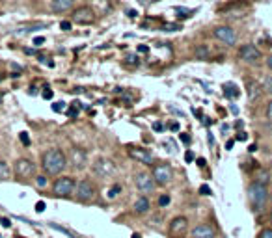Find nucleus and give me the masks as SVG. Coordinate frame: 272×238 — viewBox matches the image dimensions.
I'll return each mask as SVG.
<instances>
[{"instance_id":"f257e3e1","label":"nucleus","mask_w":272,"mask_h":238,"mask_svg":"<svg viewBox=\"0 0 272 238\" xmlns=\"http://www.w3.org/2000/svg\"><path fill=\"white\" fill-rule=\"evenodd\" d=\"M67 166H69V162H67V157H65V153L62 149L52 147V149H47L41 155V168H43L45 175L60 177L65 171Z\"/></svg>"},{"instance_id":"f03ea898","label":"nucleus","mask_w":272,"mask_h":238,"mask_svg":"<svg viewBox=\"0 0 272 238\" xmlns=\"http://www.w3.org/2000/svg\"><path fill=\"white\" fill-rule=\"evenodd\" d=\"M76 188V179L71 175H60L58 179L52 182V196L54 198L69 199L75 196Z\"/></svg>"},{"instance_id":"7ed1b4c3","label":"nucleus","mask_w":272,"mask_h":238,"mask_svg":"<svg viewBox=\"0 0 272 238\" xmlns=\"http://www.w3.org/2000/svg\"><path fill=\"white\" fill-rule=\"evenodd\" d=\"M248 199L255 212H263L266 207V201H268V186L252 182L248 186Z\"/></svg>"},{"instance_id":"20e7f679","label":"nucleus","mask_w":272,"mask_h":238,"mask_svg":"<svg viewBox=\"0 0 272 238\" xmlns=\"http://www.w3.org/2000/svg\"><path fill=\"white\" fill-rule=\"evenodd\" d=\"M95 184H93L90 179H81L76 182V188H75V198L76 201H81V203H90L93 201L95 198Z\"/></svg>"},{"instance_id":"39448f33","label":"nucleus","mask_w":272,"mask_h":238,"mask_svg":"<svg viewBox=\"0 0 272 238\" xmlns=\"http://www.w3.org/2000/svg\"><path fill=\"white\" fill-rule=\"evenodd\" d=\"M151 177L155 179L157 186H166L174 179V169L170 164H155L151 169Z\"/></svg>"},{"instance_id":"423d86ee","label":"nucleus","mask_w":272,"mask_h":238,"mask_svg":"<svg viewBox=\"0 0 272 238\" xmlns=\"http://www.w3.org/2000/svg\"><path fill=\"white\" fill-rule=\"evenodd\" d=\"M93 173L97 175L99 179H110L118 173V166L110 158H97L93 164Z\"/></svg>"},{"instance_id":"0eeeda50","label":"nucleus","mask_w":272,"mask_h":238,"mask_svg":"<svg viewBox=\"0 0 272 238\" xmlns=\"http://www.w3.org/2000/svg\"><path fill=\"white\" fill-rule=\"evenodd\" d=\"M15 177L21 180H28L32 177H35V164L30 158H17L15 166H13Z\"/></svg>"},{"instance_id":"6e6552de","label":"nucleus","mask_w":272,"mask_h":238,"mask_svg":"<svg viewBox=\"0 0 272 238\" xmlns=\"http://www.w3.org/2000/svg\"><path fill=\"white\" fill-rule=\"evenodd\" d=\"M71 21L81 26H88V24L95 23V12L90 6H79L71 12Z\"/></svg>"},{"instance_id":"1a4fd4ad","label":"nucleus","mask_w":272,"mask_h":238,"mask_svg":"<svg viewBox=\"0 0 272 238\" xmlns=\"http://www.w3.org/2000/svg\"><path fill=\"white\" fill-rule=\"evenodd\" d=\"M134 184H136V188H138L144 196L153 194L155 192V188H157L155 179L151 177V173H145V171H140V173L134 175Z\"/></svg>"},{"instance_id":"9d476101","label":"nucleus","mask_w":272,"mask_h":238,"mask_svg":"<svg viewBox=\"0 0 272 238\" xmlns=\"http://www.w3.org/2000/svg\"><path fill=\"white\" fill-rule=\"evenodd\" d=\"M213 35L220 41V43H224V45H227V46H231L237 43V34H235V30H233L231 26H216V28L213 30Z\"/></svg>"},{"instance_id":"9b49d317","label":"nucleus","mask_w":272,"mask_h":238,"mask_svg":"<svg viewBox=\"0 0 272 238\" xmlns=\"http://www.w3.org/2000/svg\"><path fill=\"white\" fill-rule=\"evenodd\" d=\"M67 162H69V166L73 169H84L88 164V155L84 149H81V147H73L69 153V157H67Z\"/></svg>"},{"instance_id":"f8f14e48","label":"nucleus","mask_w":272,"mask_h":238,"mask_svg":"<svg viewBox=\"0 0 272 238\" xmlns=\"http://www.w3.org/2000/svg\"><path fill=\"white\" fill-rule=\"evenodd\" d=\"M239 58L246 62V64H257L261 58H263V54L257 46L254 45H244L241 46V51H239Z\"/></svg>"},{"instance_id":"ddd939ff","label":"nucleus","mask_w":272,"mask_h":238,"mask_svg":"<svg viewBox=\"0 0 272 238\" xmlns=\"http://www.w3.org/2000/svg\"><path fill=\"white\" fill-rule=\"evenodd\" d=\"M129 155H131V158H134L136 162L144 164V166H151V164H153V155H151V151L145 149V147H131V149H129Z\"/></svg>"},{"instance_id":"4468645a","label":"nucleus","mask_w":272,"mask_h":238,"mask_svg":"<svg viewBox=\"0 0 272 238\" xmlns=\"http://www.w3.org/2000/svg\"><path fill=\"white\" fill-rule=\"evenodd\" d=\"M168 229L172 236H183L188 231V220H186L185 216H177V218H174V220L170 221Z\"/></svg>"},{"instance_id":"2eb2a0df","label":"nucleus","mask_w":272,"mask_h":238,"mask_svg":"<svg viewBox=\"0 0 272 238\" xmlns=\"http://www.w3.org/2000/svg\"><path fill=\"white\" fill-rule=\"evenodd\" d=\"M192 238H216V229L209 223H198L190 231Z\"/></svg>"},{"instance_id":"dca6fc26","label":"nucleus","mask_w":272,"mask_h":238,"mask_svg":"<svg viewBox=\"0 0 272 238\" xmlns=\"http://www.w3.org/2000/svg\"><path fill=\"white\" fill-rule=\"evenodd\" d=\"M75 0H51V10L54 13H65L73 10Z\"/></svg>"},{"instance_id":"f3484780","label":"nucleus","mask_w":272,"mask_h":238,"mask_svg":"<svg viewBox=\"0 0 272 238\" xmlns=\"http://www.w3.org/2000/svg\"><path fill=\"white\" fill-rule=\"evenodd\" d=\"M151 209V203H149V199H147V196H140L136 201H134V212L136 214H147Z\"/></svg>"},{"instance_id":"a211bd4d","label":"nucleus","mask_w":272,"mask_h":238,"mask_svg":"<svg viewBox=\"0 0 272 238\" xmlns=\"http://www.w3.org/2000/svg\"><path fill=\"white\" fill-rule=\"evenodd\" d=\"M254 182H259V184H265L268 186V182H270V171L268 169H257L255 171V180Z\"/></svg>"},{"instance_id":"6ab92c4d","label":"nucleus","mask_w":272,"mask_h":238,"mask_svg":"<svg viewBox=\"0 0 272 238\" xmlns=\"http://www.w3.org/2000/svg\"><path fill=\"white\" fill-rule=\"evenodd\" d=\"M224 95L229 97V99H237L239 95H241V89H239L235 84L229 82V84H224Z\"/></svg>"},{"instance_id":"aec40b11","label":"nucleus","mask_w":272,"mask_h":238,"mask_svg":"<svg viewBox=\"0 0 272 238\" xmlns=\"http://www.w3.org/2000/svg\"><path fill=\"white\" fill-rule=\"evenodd\" d=\"M248 97L250 101H254V99H259V95H261V89L263 87L259 86V84H254V82H248Z\"/></svg>"},{"instance_id":"412c9836","label":"nucleus","mask_w":272,"mask_h":238,"mask_svg":"<svg viewBox=\"0 0 272 238\" xmlns=\"http://www.w3.org/2000/svg\"><path fill=\"white\" fill-rule=\"evenodd\" d=\"M194 54H196L198 60H207L209 56H211V51H209L205 45H198L196 49H194Z\"/></svg>"},{"instance_id":"4be33fe9","label":"nucleus","mask_w":272,"mask_h":238,"mask_svg":"<svg viewBox=\"0 0 272 238\" xmlns=\"http://www.w3.org/2000/svg\"><path fill=\"white\" fill-rule=\"evenodd\" d=\"M10 175H12V171H10V166H8L4 160H0V182H2V180L10 179Z\"/></svg>"},{"instance_id":"5701e85b","label":"nucleus","mask_w":272,"mask_h":238,"mask_svg":"<svg viewBox=\"0 0 272 238\" xmlns=\"http://www.w3.org/2000/svg\"><path fill=\"white\" fill-rule=\"evenodd\" d=\"M123 64L127 65V67H136V65L140 64V62H138V56H136V54H129Z\"/></svg>"},{"instance_id":"b1692460","label":"nucleus","mask_w":272,"mask_h":238,"mask_svg":"<svg viewBox=\"0 0 272 238\" xmlns=\"http://www.w3.org/2000/svg\"><path fill=\"white\" fill-rule=\"evenodd\" d=\"M120 194H122V184H114L110 190H108V199H116Z\"/></svg>"},{"instance_id":"393cba45","label":"nucleus","mask_w":272,"mask_h":238,"mask_svg":"<svg viewBox=\"0 0 272 238\" xmlns=\"http://www.w3.org/2000/svg\"><path fill=\"white\" fill-rule=\"evenodd\" d=\"M170 201H172V198H170L168 194H161V196H159V207H161V209L168 207Z\"/></svg>"},{"instance_id":"a878e982","label":"nucleus","mask_w":272,"mask_h":238,"mask_svg":"<svg viewBox=\"0 0 272 238\" xmlns=\"http://www.w3.org/2000/svg\"><path fill=\"white\" fill-rule=\"evenodd\" d=\"M162 30H164V32H177V30H183V28H181V24H177V23H164Z\"/></svg>"},{"instance_id":"bb28decb","label":"nucleus","mask_w":272,"mask_h":238,"mask_svg":"<svg viewBox=\"0 0 272 238\" xmlns=\"http://www.w3.org/2000/svg\"><path fill=\"white\" fill-rule=\"evenodd\" d=\"M35 184H37V188H45L47 186V175H35Z\"/></svg>"},{"instance_id":"cd10ccee","label":"nucleus","mask_w":272,"mask_h":238,"mask_svg":"<svg viewBox=\"0 0 272 238\" xmlns=\"http://www.w3.org/2000/svg\"><path fill=\"white\" fill-rule=\"evenodd\" d=\"M261 87H263L266 93H270V95H272V76H266L265 80H263V86H261Z\"/></svg>"},{"instance_id":"c85d7f7f","label":"nucleus","mask_w":272,"mask_h":238,"mask_svg":"<svg viewBox=\"0 0 272 238\" xmlns=\"http://www.w3.org/2000/svg\"><path fill=\"white\" fill-rule=\"evenodd\" d=\"M198 194H200V196H211V186L202 184L200 188H198Z\"/></svg>"},{"instance_id":"c756f323","label":"nucleus","mask_w":272,"mask_h":238,"mask_svg":"<svg viewBox=\"0 0 272 238\" xmlns=\"http://www.w3.org/2000/svg\"><path fill=\"white\" fill-rule=\"evenodd\" d=\"M257 238H272V229L270 227H266V229H261Z\"/></svg>"},{"instance_id":"7c9ffc66","label":"nucleus","mask_w":272,"mask_h":238,"mask_svg":"<svg viewBox=\"0 0 272 238\" xmlns=\"http://www.w3.org/2000/svg\"><path fill=\"white\" fill-rule=\"evenodd\" d=\"M19 138H21V144H23V146H26V147L30 146V136H28V132H21V134H19Z\"/></svg>"},{"instance_id":"2f4dec72","label":"nucleus","mask_w":272,"mask_h":238,"mask_svg":"<svg viewBox=\"0 0 272 238\" xmlns=\"http://www.w3.org/2000/svg\"><path fill=\"white\" fill-rule=\"evenodd\" d=\"M52 110H54V112H64L65 110V103H64V101L54 103V105H52Z\"/></svg>"},{"instance_id":"473e14b6","label":"nucleus","mask_w":272,"mask_h":238,"mask_svg":"<svg viewBox=\"0 0 272 238\" xmlns=\"http://www.w3.org/2000/svg\"><path fill=\"white\" fill-rule=\"evenodd\" d=\"M194 158H196V157H194V153L188 149V151L185 153V162L186 164H192V162H194Z\"/></svg>"},{"instance_id":"72a5a7b5","label":"nucleus","mask_w":272,"mask_h":238,"mask_svg":"<svg viewBox=\"0 0 272 238\" xmlns=\"http://www.w3.org/2000/svg\"><path fill=\"white\" fill-rule=\"evenodd\" d=\"M41 95H43V99L51 101V99H52V95H54V93H52V89H51V87H45V91L41 93Z\"/></svg>"},{"instance_id":"f704fd0d","label":"nucleus","mask_w":272,"mask_h":238,"mask_svg":"<svg viewBox=\"0 0 272 238\" xmlns=\"http://www.w3.org/2000/svg\"><path fill=\"white\" fill-rule=\"evenodd\" d=\"M47 209V205H45V201H37V203H35V212H43V210Z\"/></svg>"},{"instance_id":"c9c22d12","label":"nucleus","mask_w":272,"mask_h":238,"mask_svg":"<svg viewBox=\"0 0 272 238\" xmlns=\"http://www.w3.org/2000/svg\"><path fill=\"white\" fill-rule=\"evenodd\" d=\"M71 26H73V24H71L69 21H62V23H60V28L64 30V32H69Z\"/></svg>"},{"instance_id":"e433bc0d","label":"nucleus","mask_w":272,"mask_h":238,"mask_svg":"<svg viewBox=\"0 0 272 238\" xmlns=\"http://www.w3.org/2000/svg\"><path fill=\"white\" fill-rule=\"evenodd\" d=\"M179 138H181V141H183L185 146H188V144H190V136H188V134L181 132V134H179Z\"/></svg>"},{"instance_id":"4c0bfd02","label":"nucleus","mask_w":272,"mask_h":238,"mask_svg":"<svg viewBox=\"0 0 272 238\" xmlns=\"http://www.w3.org/2000/svg\"><path fill=\"white\" fill-rule=\"evenodd\" d=\"M153 130H155V132H162V130H164V125H162L161 121L153 123Z\"/></svg>"},{"instance_id":"58836bf2","label":"nucleus","mask_w":272,"mask_h":238,"mask_svg":"<svg viewBox=\"0 0 272 238\" xmlns=\"http://www.w3.org/2000/svg\"><path fill=\"white\" fill-rule=\"evenodd\" d=\"M235 139H239V141H246V139H248V134H246V132H239L237 136H235Z\"/></svg>"},{"instance_id":"ea45409f","label":"nucleus","mask_w":272,"mask_h":238,"mask_svg":"<svg viewBox=\"0 0 272 238\" xmlns=\"http://www.w3.org/2000/svg\"><path fill=\"white\" fill-rule=\"evenodd\" d=\"M122 101H123V103H125V105H127V106L133 105V97H131V95H123Z\"/></svg>"},{"instance_id":"a19ab883","label":"nucleus","mask_w":272,"mask_h":238,"mask_svg":"<svg viewBox=\"0 0 272 238\" xmlns=\"http://www.w3.org/2000/svg\"><path fill=\"white\" fill-rule=\"evenodd\" d=\"M266 117H268V119L272 121V101L268 103V105H266Z\"/></svg>"},{"instance_id":"79ce46f5","label":"nucleus","mask_w":272,"mask_h":238,"mask_svg":"<svg viewBox=\"0 0 272 238\" xmlns=\"http://www.w3.org/2000/svg\"><path fill=\"white\" fill-rule=\"evenodd\" d=\"M0 223H2V227H6V229H10V227H12V221L8 220V218H2V220H0Z\"/></svg>"},{"instance_id":"37998d69","label":"nucleus","mask_w":272,"mask_h":238,"mask_svg":"<svg viewBox=\"0 0 272 238\" xmlns=\"http://www.w3.org/2000/svg\"><path fill=\"white\" fill-rule=\"evenodd\" d=\"M43 43H45V37H41V35H40V37H35V39H34V45H35V46L43 45Z\"/></svg>"},{"instance_id":"c03bdc74","label":"nucleus","mask_w":272,"mask_h":238,"mask_svg":"<svg viewBox=\"0 0 272 238\" xmlns=\"http://www.w3.org/2000/svg\"><path fill=\"white\" fill-rule=\"evenodd\" d=\"M196 164L200 166V168H205V164H207V162H205V158H198Z\"/></svg>"},{"instance_id":"a18cd8bd","label":"nucleus","mask_w":272,"mask_h":238,"mask_svg":"<svg viewBox=\"0 0 272 238\" xmlns=\"http://www.w3.org/2000/svg\"><path fill=\"white\" fill-rule=\"evenodd\" d=\"M147 51H149V49H147V46H145V45H140V46H138V53L145 54V53H147Z\"/></svg>"},{"instance_id":"49530a36","label":"nucleus","mask_w":272,"mask_h":238,"mask_svg":"<svg viewBox=\"0 0 272 238\" xmlns=\"http://www.w3.org/2000/svg\"><path fill=\"white\" fill-rule=\"evenodd\" d=\"M170 128H172L174 132H177V130H179V125H177V123H172V125H170Z\"/></svg>"},{"instance_id":"de8ad7c7","label":"nucleus","mask_w":272,"mask_h":238,"mask_svg":"<svg viewBox=\"0 0 272 238\" xmlns=\"http://www.w3.org/2000/svg\"><path fill=\"white\" fill-rule=\"evenodd\" d=\"M266 67L272 71V56H268V58H266Z\"/></svg>"},{"instance_id":"09e8293b","label":"nucleus","mask_w":272,"mask_h":238,"mask_svg":"<svg viewBox=\"0 0 272 238\" xmlns=\"http://www.w3.org/2000/svg\"><path fill=\"white\" fill-rule=\"evenodd\" d=\"M233 144H235V139H229V141L226 144V149H227V151H229V149L233 147Z\"/></svg>"},{"instance_id":"8fccbe9b","label":"nucleus","mask_w":272,"mask_h":238,"mask_svg":"<svg viewBox=\"0 0 272 238\" xmlns=\"http://www.w3.org/2000/svg\"><path fill=\"white\" fill-rule=\"evenodd\" d=\"M248 151H250V153H255V151H257V146H255V144H254V146H250V147H248Z\"/></svg>"},{"instance_id":"3c124183","label":"nucleus","mask_w":272,"mask_h":238,"mask_svg":"<svg viewBox=\"0 0 272 238\" xmlns=\"http://www.w3.org/2000/svg\"><path fill=\"white\" fill-rule=\"evenodd\" d=\"M136 15H138V12H133V10L129 12V17H136Z\"/></svg>"},{"instance_id":"603ef678","label":"nucleus","mask_w":272,"mask_h":238,"mask_svg":"<svg viewBox=\"0 0 272 238\" xmlns=\"http://www.w3.org/2000/svg\"><path fill=\"white\" fill-rule=\"evenodd\" d=\"M231 112H233V114H237L239 108H237V106H235V105H231Z\"/></svg>"},{"instance_id":"864d4df0","label":"nucleus","mask_w":272,"mask_h":238,"mask_svg":"<svg viewBox=\"0 0 272 238\" xmlns=\"http://www.w3.org/2000/svg\"><path fill=\"white\" fill-rule=\"evenodd\" d=\"M140 4H149V2H153V0H138Z\"/></svg>"},{"instance_id":"5fc2aeb1","label":"nucleus","mask_w":272,"mask_h":238,"mask_svg":"<svg viewBox=\"0 0 272 238\" xmlns=\"http://www.w3.org/2000/svg\"><path fill=\"white\" fill-rule=\"evenodd\" d=\"M133 238H142V236H140V234H133Z\"/></svg>"},{"instance_id":"6e6d98bb","label":"nucleus","mask_w":272,"mask_h":238,"mask_svg":"<svg viewBox=\"0 0 272 238\" xmlns=\"http://www.w3.org/2000/svg\"><path fill=\"white\" fill-rule=\"evenodd\" d=\"M270 223H272V210H270Z\"/></svg>"},{"instance_id":"4d7b16f0","label":"nucleus","mask_w":272,"mask_h":238,"mask_svg":"<svg viewBox=\"0 0 272 238\" xmlns=\"http://www.w3.org/2000/svg\"><path fill=\"white\" fill-rule=\"evenodd\" d=\"M0 82H2V75H0Z\"/></svg>"},{"instance_id":"13d9d810","label":"nucleus","mask_w":272,"mask_h":238,"mask_svg":"<svg viewBox=\"0 0 272 238\" xmlns=\"http://www.w3.org/2000/svg\"><path fill=\"white\" fill-rule=\"evenodd\" d=\"M15 238H24V236H15Z\"/></svg>"}]
</instances>
